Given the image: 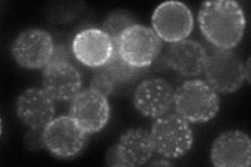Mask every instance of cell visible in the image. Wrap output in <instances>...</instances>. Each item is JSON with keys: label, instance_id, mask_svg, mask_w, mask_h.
Segmentation results:
<instances>
[{"label": "cell", "instance_id": "obj_1", "mask_svg": "<svg viewBox=\"0 0 251 167\" xmlns=\"http://www.w3.org/2000/svg\"><path fill=\"white\" fill-rule=\"evenodd\" d=\"M202 35L218 49H232L244 36L246 18L242 6L232 0H210L198 12Z\"/></svg>", "mask_w": 251, "mask_h": 167}, {"label": "cell", "instance_id": "obj_2", "mask_svg": "<svg viewBox=\"0 0 251 167\" xmlns=\"http://www.w3.org/2000/svg\"><path fill=\"white\" fill-rule=\"evenodd\" d=\"M173 107L188 123H205L218 114L220 98L206 81L190 79L175 90Z\"/></svg>", "mask_w": 251, "mask_h": 167}, {"label": "cell", "instance_id": "obj_3", "mask_svg": "<svg viewBox=\"0 0 251 167\" xmlns=\"http://www.w3.org/2000/svg\"><path fill=\"white\" fill-rule=\"evenodd\" d=\"M150 135L155 153L169 160L185 156L194 144L190 123L176 112L157 118Z\"/></svg>", "mask_w": 251, "mask_h": 167}, {"label": "cell", "instance_id": "obj_4", "mask_svg": "<svg viewBox=\"0 0 251 167\" xmlns=\"http://www.w3.org/2000/svg\"><path fill=\"white\" fill-rule=\"evenodd\" d=\"M115 47L126 62L143 69L151 66L160 54L162 40L153 28L136 24L124 31Z\"/></svg>", "mask_w": 251, "mask_h": 167}, {"label": "cell", "instance_id": "obj_5", "mask_svg": "<svg viewBox=\"0 0 251 167\" xmlns=\"http://www.w3.org/2000/svg\"><path fill=\"white\" fill-rule=\"evenodd\" d=\"M43 136L45 148L50 154L60 159H72L85 149L89 134L69 115H62L45 126Z\"/></svg>", "mask_w": 251, "mask_h": 167}, {"label": "cell", "instance_id": "obj_6", "mask_svg": "<svg viewBox=\"0 0 251 167\" xmlns=\"http://www.w3.org/2000/svg\"><path fill=\"white\" fill-rule=\"evenodd\" d=\"M203 72L207 84L220 93L238 91L245 81L244 64L231 49L216 48L208 55Z\"/></svg>", "mask_w": 251, "mask_h": 167}, {"label": "cell", "instance_id": "obj_7", "mask_svg": "<svg viewBox=\"0 0 251 167\" xmlns=\"http://www.w3.org/2000/svg\"><path fill=\"white\" fill-rule=\"evenodd\" d=\"M54 48L53 39L41 28L23 30L12 44V57L25 69H41L49 65Z\"/></svg>", "mask_w": 251, "mask_h": 167}, {"label": "cell", "instance_id": "obj_8", "mask_svg": "<svg viewBox=\"0 0 251 167\" xmlns=\"http://www.w3.org/2000/svg\"><path fill=\"white\" fill-rule=\"evenodd\" d=\"M153 30L161 40L175 43L186 39L194 28V17L188 6L179 1H167L152 15Z\"/></svg>", "mask_w": 251, "mask_h": 167}, {"label": "cell", "instance_id": "obj_9", "mask_svg": "<svg viewBox=\"0 0 251 167\" xmlns=\"http://www.w3.org/2000/svg\"><path fill=\"white\" fill-rule=\"evenodd\" d=\"M110 114L111 109L107 97L89 88L78 93L69 108V116L89 135L103 130Z\"/></svg>", "mask_w": 251, "mask_h": 167}, {"label": "cell", "instance_id": "obj_10", "mask_svg": "<svg viewBox=\"0 0 251 167\" xmlns=\"http://www.w3.org/2000/svg\"><path fill=\"white\" fill-rule=\"evenodd\" d=\"M174 88L166 79L148 78L136 87L133 103L141 115L157 119L169 113L174 103Z\"/></svg>", "mask_w": 251, "mask_h": 167}, {"label": "cell", "instance_id": "obj_11", "mask_svg": "<svg viewBox=\"0 0 251 167\" xmlns=\"http://www.w3.org/2000/svg\"><path fill=\"white\" fill-rule=\"evenodd\" d=\"M210 160L217 167H248L251 161V140L239 130L223 132L214 140Z\"/></svg>", "mask_w": 251, "mask_h": 167}, {"label": "cell", "instance_id": "obj_12", "mask_svg": "<svg viewBox=\"0 0 251 167\" xmlns=\"http://www.w3.org/2000/svg\"><path fill=\"white\" fill-rule=\"evenodd\" d=\"M16 113L28 128L44 129L56 115V100L42 88H28L16 100Z\"/></svg>", "mask_w": 251, "mask_h": 167}, {"label": "cell", "instance_id": "obj_13", "mask_svg": "<svg viewBox=\"0 0 251 167\" xmlns=\"http://www.w3.org/2000/svg\"><path fill=\"white\" fill-rule=\"evenodd\" d=\"M114 45L103 30L87 28L73 40L72 51L75 60L90 68H100L111 58Z\"/></svg>", "mask_w": 251, "mask_h": 167}, {"label": "cell", "instance_id": "obj_14", "mask_svg": "<svg viewBox=\"0 0 251 167\" xmlns=\"http://www.w3.org/2000/svg\"><path fill=\"white\" fill-rule=\"evenodd\" d=\"M42 89L56 101H72L82 91V75L70 63H52L43 68Z\"/></svg>", "mask_w": 251, "mask_h": 167}, {"label": "cell", "instance_id": "obj_15", "mask_svg": "<svg viewBox=\"0 0 251 167\" xmlns=\"http://www.w3.org/2000/svg\"><path fill=\"white\" fill-rule=\"evenodd\" d=\"M166 57L170 68L176 73L184 77H195L203 73L208 53L199 42L184 39L171 43Z\"/></svg>", "mask_w": 251, "mask_h": 167}, {"label": "cell", "instance_id": "obj_16", "mask_svg": "<svg viewBox=\"0 0 251 167\" xmlns=\"http://www.w3.org/2000/svg\"><path fill=\"white\" fill-rule=\"evenodd\" d=\"M121 166L137 167L151 160L155 150L150 132L144 129H130L122 134L115 143Z\"/></svg>", "mask_w": 251, "mask_h": 167}, {"label": "cell", "instance_id": "obj_17", "mask_svg": "<svg viewBox=\"0 0 251 167\" xmlns=\"http://www.w3.org/2000/svg\"><path fill=\"white\" fill-rule=\"evenodd\" d=\"M139 68L133 67L129 63L126 62L114 46L111 58L109 59L103 67L100 68V72L106 74L116 85L126 84L132 81L133 78L139 74Z\"/></svg>", "mask_w": 251, "mask_h": 167}, {"label": "cell", "instance_id": "obj_18", "mask_svg": "<svg viewBox=\"0 0 251 167\" xmlns=\"http://www.w3.org/2000/svg\"><path fill=\"white\" fill-rule=\"evenodd\" d=\"M138 24L135 16L128 11L117 10L110 13L103 24V31L111 39L113 45L115 46L120 37L126 29Z\"/></svg>", "mask_w": 251, "mask_h": 167}, {"label": "cell", "instance_id": "obj_19", "mask_svg": "<svg viewBox=\"0 0 251 167\" xmlns=\"http://www.w3.org/2000/svg\"><path fill=\"white\" fill-rule=\"evenodd\" d=\"M43 134L44 129L29 128L22 137L23 146L29 152H40L45 148Z\"/></svg>", "mask_w": 251, "mask_h": 167}, {"label": "cell", "instance_id": "obj_20", "mask_svg": "<svg viewBox=\"0 0 251 167\" xmlns=\"http://www.w3.org/2000/svg\"><path fill=\"white\" fill-rule=\"evenodd\" d=\"M115 84L103 72H99L92 77L89 85V89L96 91L104 96L108 97L114 91Z\"/></svg>", "mask_w": 251, "mask_h": 167}, {"label": "cell", "instance_id": "obj_21", "mask_svg": "<svg viewBox=\"0 0 251 167\" xmlns=\"http://www.w3.org/2000/svg\"><path fill=\"white\" fill-rule=\"evenodd\" d=\"M69 59L70 53L67 47L62 44H54L52 55L49 64H52V63H70Z\"/></svg>", "mask_w": 251, "mask_h": 167}, {"label": "cell", "instance_id": "obj_22", "mask_svg": "<svg viewBox=\"0 0 251 167\" xmlns=\"http://www.w3.org/2000/svg\"><path fill=\"white\" fill-rule=\"evenodd\" d=\"M152 67L156 72H159V73H164L171 69L166 54H159L152 63Z\"/></svg>", "mask_w": 251, "mask_h": 167}, {"label": "cell", "instance_id": "obj_23", "mask_svg": "<svg viewBox=\"0 0 251 167\" xmlns=\"http://www.w3.org/2000/svg\"><path fill=\"white\" fill-rule=\"evenodd\" d=\"M105 161H106V164L109 166H113V167L121 166L120 158H119V154H117V149H116L115 144L112 145L107 150Z\"/></svg>", "mask_w": 251, "mask_h": 167}, {"label": "cell", "instance_id": "obj_24", "mask_svg": "<svg viewBox=\"0 0 251 167\" xmlns=\"http://www.w3.org/2000/svg\"><path fill=\"white\" fill-rule=\"evenodd\" d=\"M244 77L245 81L250 83V59H248L244 64Z\"/></svg>", "mask_w": 251, "mask_h": 167}, {"label": "cell", "instance_id": "obj_25", "mask_svg": "<svg viewBox=\"0 0 251 167\" xmlns=\"http://www.w3.org/2000/svg\"><path fill=\"white\" fill-rule=\"evenodd\" d=\"M150 165H164V166H168V165H172V163L169 161V159H166V158H162L160 159L159 161H154V162H151Z\"/></svg>", "mask_w": 251, "mask_h": 167}]
</instances>
